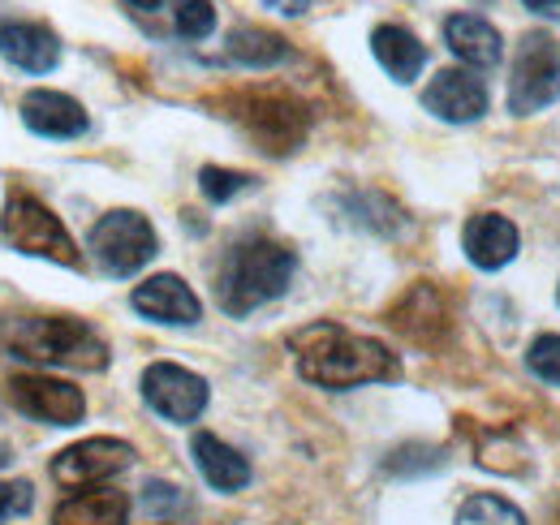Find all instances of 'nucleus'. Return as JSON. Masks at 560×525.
I'll return each instance as SVG.
<instances>
[{
	"label": "nucleus",
	"mask_w": 560,
	"mask_h": 525,
	"mask_svg": "<svg viewBox=\"0 0 560 525\" xmlns=\"http://www.w3.org/2000/svg\"><path fill=\"white\" fill-rule=\"evenodd\" d=\"M289 349L298 358V375L328 393H350L362 384H388L401 380L397 353L375 336H353L341 324H306L289 336Z\"/></svg>",
	"instance_id": "obj_1"
},
{
	"label": "nucleus",
	"mask_w": 560,
	"mask_h": 525,
	"mask_svg": "<svg viewBox=\"0 0 560 525\" xmlns=\"http://www.w3.org/2000/svg\"><path fill=\"white\" fill-rule=\"evenodd\" d=\"M293 271H298V255L289 246H280L264 233H250L224 250L220 271H215V302L224 315L246 319L250 311L277 302L289 289Z\"/></svg>",
	"instance_id": "obj_2"
},
{
	"label": "nucleus",
	"mask_w": 560,
	"mask_h": 525,
	"mask_svg": "<svg viewBox=\"0 0 560 525\" xmlns=\"http://www.w3.org/2000/svg\"><path fill=\"white\" fill-rule=\"evenodd\" d=\"M4 345L44 366H70V371H104L108 366V345L104 336L73 319V315H26L4 328Z\"/></svg>",
	"instance_id": "obj_3"
},
{
	"label": "nucleus",
	"mask_w": 560,
	"mask_h": 525,
	"mask_svg": "<svg viewBox=\"0 0 560 525\" xmlns=\"http://www.w3.org/2000/svg\"><path fill=\"white\" fill-rule=\"evenodd\" d=\"M0 233L4 242L18 250V255H35V259H52L61 267H78L82 255L73 246V237L66 233V224L57 220L52 207H44L35 195H9L4 202V220H0Z\"/></svg>",
	"instance_id": "obj_4"
},
{
	"label": "nucleus",
	"mask_w": 560,
	"mask_h": 525,
	"mask_svg": "<svg viewBox=\"0 0 560 525\" xmlns=\"http://www.w3.org/2000/svg\"><path fill=\"white\" fill-rule=\"evenodd\" d=\"M155 246L160 242H155L151 220L130 211V207L100 215V224L91 229V259L100 262L104 276H117V280L142 271L147 262L155 259Z\"/></svg>",
	"instance_id": "obj_5"
},
{
	"label": "nucleus",
	"mask_w": 560,
	"mask_h": 525,
	"mask_svg": "<svg viewBox=\"0 0 560 525\" xmlns=\"http://www.w3.org/2000/svg\"><path fill=\"white\" fill-rule=\"evenodd\" d=\"M233 121L250 133L268 155H284L306 138V108L284 91H250L233 100Z\"/></svg>",
	"instance_id": "obj_6"
},
{
	"label": "nucleus",
	"mask_w": 560,
	"mask_h": 525,
	"mask_svg": "<svg viewBox=\"0 0 560 525\" xmlns=\"http://www.w3.org/2000/svg\"><path fill=\"white\" fill-rule=\"evenodd\" d=\"M560 100V39L552 35H522L509 73V108L530 117Z\"/></svg>",
	"instance_id": "obj_7"
},
{
	"label": "nucleus",
	"mask_w": 560,
	"mask_h": 525,
	"mask_svg": "<svg viewBox=\"0 0 560 525\" xmlns=\"http://www.w3.org/2000/svg\"><path fill=\"white\" fill-rule=\"evenodd\" d=\"M142 400L164 422H195L208 409V380L177 366V362H151L142 371Z\"/></svg>",
	"instance_id": "obj_8"
},
{
	"label": "nucleus",
	"mask_w": 560,
	"mask_h": 525,
	"mask_svg": "<svg viewBox=\"0 0 560 525\" xmlns=\"http://www.w3.org/2000/svg\"><path fill=\"white\" fill-rule=\"evenodd\" d=\"M9 400L18 413L48 422V427H73L86 413V396L73 388L70 380H52V375H13L9 380Z\"/></svg>",
	"instance_id": "obj_9"
},
{
	"label": "nucleus",
	"mask_w": 560,
	"mask_h": 525,
	"mask_svg": "<svg viewBox=\"0 0 560 525\" xmlns=\"http://www.w3.org/2000/svg\"><path fill=\"white\" fill-rule=\"evenodd\" d=\"M130 465H135V448L126 440L95 435V440H82V444H70L66 453H57L52 478L61 487H91V482H104V478H113Z\"/></svg>",
	"instance_id": "obj_10"
},
{
	"label": "nucleus",
	"mask_w": 560,
	"mask_h": 525,
	"mask_svg": "<svg viewBox=\"0 0 560 525\" xmlns=\"http://www.w3.org/2000/svg\"><path fill=\"white\" fill-rule=\"evenodd\" d=\"M422 108L448 126H470L488 113V86L470 69H440L422 91Z\"/></svg>",
	"instance_id": "obj_11"
},
{
	"label": "nucleus",
	"mask_w": 560,
	"mask_h": 525,
	"mask_svg": "<svg viewBox=\"0 0 560 525\" xmlns=\"http://www.w3.org/2000/svg\"><path fill=\"white\" fill-rule=\"evenodd\" d=\"M130 306L147 319H155V324H168V328L199 324V315H203V302L195 298V289L173 271H160V276L142 280L130 293Z\"/></svg>",
	"instance_id": "obj_12"
},
{
	"label": "nucleus",
	"mask_w": 560,
	"mask_h": 525,
	"mask_svg": "<svg viewBox=\"0 0 560 525\" xmlns=\"http://www.w3.org/2000/svg\"><path fill=\"white\" fill-rule=\"evenodd\" d=\"M26 130L39 133V138H78L86 133V108L66 95V91H26L22 104H18Z\"/></svg>",
	"instance_id": "obj_13"
},
{
	"label": "nucleus",
	"mask_w": 560,
	"mask_h": 525,
	"mask_svg": "<svg viewBox=\"0 0 560 525\" xmlns=\"http://www.w3.org/2000/svg\"><path fill=\"white\" fill-rule=\"evenodd\" d=\"M517 224L495 215V211H483V215H470V224L462 229V246H466V259L483 271H500L504 262L517 259Z\"/></svg>",
	"instance_id": "obj_14"
},
{
	"label": "nucleus",
	"mask_w": 560,
	"mask_h": 525,
	"mask_svg": "<svg viewBox=\"0 0 560 525\" xmlns=\"http://www.w3.org/2000/svg\"><path fill=\"white\" fill-rule=\"evenodd\" d=\"M0 57L26 73H48L61 61V39L39 22H0Z\"/></svg>",
	"instance_id": "obj_15"
},
{
	"label": "nucleus",
	"mask_w": 560,
	"mask_h": 525,
	"mask_svg": "<svg viewBox=\"0 0 560 525\" xmlns=\"http://www.w3.org/2000/svg\"><path fill=\"white\" fill-rule=\"evenodd\" d=\"M444 44H448V52L457 61H466L470 69H491L500 66V57H504L500 31L491 26L488 18H479V13H453V18H444Z\"/></svg>",
	"instance_id": "obj_16"
},
{
	"label": "nucleus",
	"mask_w": 560,
	"mask_h": 525,
	"mask_svg": "<svg viewBox=\"0 0 560 525\" xmlns=\"http://www.w3.org/2000/svg\"><path fill=\"white\" fill-rule=\"evenodd\" d=\"M190 453H195L199 474L208 478L215 491H224V495H233V491H242V487L250 482V460L242 457L237 448H229L224 440H215L211 431H199V435H195Z\"/></svg>",
	"instance_id": "obj_17"
},
{
	"label": "nucleus",
	"mask_w": 560,
	"mask_h": 525,
	"mask_svg": "<svg viewBox=\"0 0 560 525\" xmlns=\"http://www.w3.org/2000/svg\"><path fill=\"white\" fill-rule=\"evenodd\" d=\"M371 52L397 82H415L427 66V48L419 44V35L397 26V22H384V26L371 31Z\"/></svg>",
	"instance_id": "obj_18"
},
{
	"label": "nucleus",
	"mask_w": 560,
	"mask_h": 525,
	"mask_svg": "<svg viewBox=\"0 0 560 525\" xmlns=\"http://www.w3.org/2000/svg\"><path fill=\"white\" fill-rule=\"evenodd\" d=\"M57 525H126L130 522V500L126 491H82L57 504Z\"/></svg>",
	"instance_id": "obj_19"
},
{
	"label": "nucleus",
	"mask_w": 560,
	"mask_h": 525,
	"mask_svg": "<svg viewBox=\"0 0 560 525\" xmlns=\"http://www.w3.org/2000/svg\"><path fill=\"white\" fill-rule=\"evenodd\" d=\"M224 52L237 66L268 69V66H280L289 57V44L280 39L277 31H264V26H233L229 39H224Z\"/></svg>",
	"instance_id": "obj_20"
},
{
	"label": "nucleus",
	"mask_w": 560,
	"mask_h": 525,
	"mask_svg": "<svg viewBox=\"0 0 560 525\" xmlns=\"http://www.w3.org/2000/svg\"><path fill=\"white\" fill-rule=\"evenodd\" d=\"M457 525H526V517H522V509L509 504L504 495L479 491V495H470V500L457 509Z\"/></svg>",
	"instance_id": "obj_21"
},
{
	"label": "nucleus",
	"mask_w": 560,
	"mask_h": 525,
	"mask_svg": "<svg viewBox=\"0 0 560 525\" xmlns=\"http://www.w3.org/2000/svg\"><path fill=\"white\" fill-rule=\"evenodd\" d=\"M255 182H250V173H237V168H215L208 164L203 173H199V190L211 198V202H229V198H237L242 190H250Z\"/></svg>",
	"instance_id": "obj_22"
},
{
	"label": "nucleus",
	"mask_w": 560,
	"mask_h": 525,
	"mask_svg": "<svg viewBox=\"0 0 560 525\" xmlns=\"http://www.w3.org/2000/svg\"><path fill=\"white\" fill-rule=\"evenodd\" d=\"M215 31V9L211 0H182L177 4V35L182 39H208Z\"/></svg>",
	"instance_id": "obj_23"
},
{
	"label": "nucleus",
	"mask_w": 560,
	"mask_h": 525,
	"mask_svg": "<svg viewBox=\"0 0 560 525\" xmlns=\"http://www.w3.org/2000/svg\"><path fill=\"white\" fill-rule=\"evenodd\" d=\"M530 375H539L544 384H560V336H539L526 353Z\"/></svg>",
	"instance_id": "obj_24"
},
{
	"label": "nucleus",
	"mask_w": 560,
	"mask_h": 525,
	"mask_svg": "<svg viewBox=\"0 0 560 525\" xmlns=\"http://www.w3.org/2000/svg\"><path fill=\"white\" fill-rule=\"evenodd\" d=\"M35 504V487L26 478H13V482H0V525L9 517H26Z\"/></svg>",
	"instance_id": "obj_25"
},
{
	"label": "nucleus",
	"mask_w": 560,
	"mask_h": 525,
	"mask_svg": "<svg viewBox=\"0 0 560 525\" xmlns=\"http://www.w3.org/2000/svg\"><path fill=\"white\" fill-rule=\"evenodd\" d=\"M142 509H147L151 517H168V513L182 509V491H177L173 482H147V487H142Z\"/></svg>",
	"instance_id": "obj_26"
},
{
	"label": "nucleus",
	"mask_w": 560,
	"mask_h": 525,
	"mask_svg": "<svg viewBox=\"0 0 560 525\" xmlns=\"http://www.w3.org/2000/svg\"><path fill=\"white\" fill-rule=\"evenodd\" d=\"M272 13H280V18H302L306 9H311V0H264Z\"/></svg>",
	"instance_id": "obj_27"
},
{
	"label": "nucleus",
	"mask_w": 560,
	"mask_h": 525,
	"mask_svg": "<svg viewBox=\"0 0 560 525\" xmlns=\"http://www.w3.org/2000/svg\"><path fill=\"white\" fill-rule=\"evenodd\" d=\"M522 4L539 18H548V22H560V0H522Z\"/></svg>",
	"instance_id": "obj_28"
},
{
	"label": "nucleus",
	"mask_w": 560,
	"mask_h": 525,
	"mask_svg": "<svg viewBox=\"0 0 560 525\" xmlns=\"http://www.w3.org/2000/svg\"><path fill=\"white\" fill-rule=\"evenodd\" d=\"M126 4H135V9H142V13H151V9H160L164 0H126Z\"/></svg>",
	"instance_id": "obj_29"
},
{
	"label": "nucleus",
	"mask_w": 560,
	"mask_h": 525,
	"mask_svg": "<svg viewBox=\"0 0 560 525\" xmlns=\"http://www.w3.org/2000/svg\"><path fill=\"white\" fill-rule=\"evenodd\" d=\"M9 460H13V448L0 440V469H9Z\"/></svg>",
	"instance_id": "obj_30"
},
{
	"label": "nucleus",
	"mask_w": 560,
	"mask_h": 525,
	"mask_svg": "<svg viewBox=\"0 0 560 525\" xmlns=\"http://www.w3.org/2000/svg\"><path fill=\"white\" fill-rule=\"evenodd\" d=\"M557 302H560V289H557Z\"/></svg>",
	"instance_id": "obj_31"
}]
</instances>
